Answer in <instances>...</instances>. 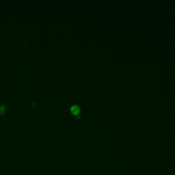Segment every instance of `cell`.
<instances>
[{"mask_svg":"<svg viewBox=\"0 0 175 175\" xmlns=\"http://www.w3.org/2000/svg\"><path fill=\"white\" fill-rule=\"evenodd\" d=\"M71 112L73 115L77 116L79 114V113L80 112V107L77 105H73L71 107Z\"/></svg>","mask_w":175,"mask_h":175,"instance_id":"cell-1","label":"cell"}]
</instances>
